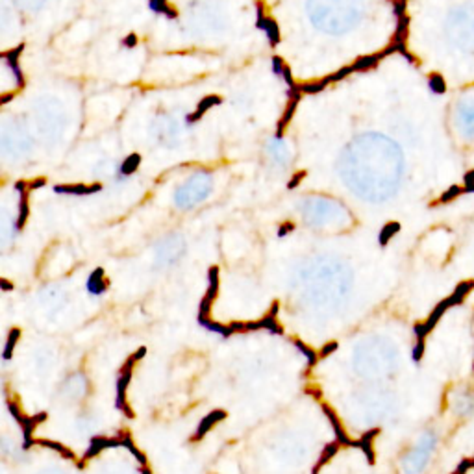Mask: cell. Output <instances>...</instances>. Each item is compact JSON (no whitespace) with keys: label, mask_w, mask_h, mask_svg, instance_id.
Segmentation results:
<instances>
[{"label":"cell","mask_w":474,"mask_h":474,"mask_svg":"<svg viewBox=\"0 0 474 474\" xmlns=\"http://www.w3.org/2000/svg\"><path fill=\"white\" fill-rule=\"evenodd\" d=\"M474 289V282L472 280H467V282H461L459 286L454 289V293L450 295L448 298H444V300H441L435 308H433V311L430 313V317L426 319L424 322H420V324H415V341H426V335L430 334L433 328H435V324H437L439 321H441V317L446 313V310L448 308H452V306H457L461 304L463 300L468 297V293Z\"/></svg>","instance_id":"obj_1"},{"label":"cell","mask_w":474,"mask_h":474,"mask_svg":"<svg viewBox=\"0 0 474 474\" xmlns=\"http://www.w3.org/2000/svg\"><path fill=\"white\" fill-rule=\"evenodd\" d=\"M145 356H146V348L141 347L137 352L132 354V356L126 359V363H124V367H122L121 372H119V376H117L115 406H117V409H121L122 413L126 415L128 419H134V411L130 409V406H128V402H126V389H128V385H130V380H132V372H134L135 363L141 361Z\"/></svg>","instance_id":"obj_2"},{"label":"cell","mask_w":474,"mask_h":474,"mask_svg":"<svg viewBox=\"0 0 474 474\" xmlns=\"http://www.w3.org/2000/svg\"><path fill=\"white\" fill-rule=\"evenodd\" d=\"M47 417H49L47 413H37V415H32V417H25V420L19 424L21 430H23V448L25 450H28L32 444H34V430H36L41 422H45Z\"/></svg>","instance_id":"obj_3"},{"label":"cell","mask_w":474,"mask_h":474,"mask_svg":"<svg viewBox=\"0 0 474 474\" xmlns=\"http://www.w3.org/2000/svg\"><path fill=\"white\" fill-rule=\"evenodd\" d=\"M378 433H380V430L374 428V430L365 432L358 441H354V448L361 450V452L365 454V457H367V461L371 463V465H374V461H376V454H374V439H376Z\"/></svg>","instance_id":"obj_4"},{"label":"cell","mask_w":474,"mask_h":474,"mask_svg":"<svg viewBox=\"0 0 474 474\" xmlns=\"http://www.w3.org/2000/svg\"><path fill=\"white\" fill-rule=\"evenodd\" d=\"M322 413L326 415V419L330 420V424H332V428H334V433H335V437H337V441H339L343 446H354V441L347 435L345 428H343L339 422V417L335 415V411L328 406V404H322Z\"/></svg>","instance_id":"obj_5"},{"label":"cell","mask_w":474,"mask_h":474,"mask_svg":"<svg viewBox=\"0 0 474 474\" xmlns=\"http://www.w3.org/2000/svg\"><path fill=\"white\" fill-rule=\"evenodd\" d=\"M102 191L100 183H91V185H84V183H65V185H54V193L60 195H93Z\"/></svg>","instance_id":"obj_6"},{"label":"cell","mask_w":474,"mask_h":474,"mask_svg":"<svg viewBox=\"0 0 474 474\" xmlns=\"http://www.w3.org/2000/svg\"><path fill=\"white\" fill-rule=\"evenodd\" d=\"M104 274H106L104 269L97 267L89 274V278H87V291L91 293V295H95V297H100V295H104V293L108 291V280H106Z\"/></svg>","instance_id":"obj_7"},{"label":"cell","mask_w":474,"mask_h":474,"mask_svg":"<svg viewBox=\"0 0 474 474\" xmlns=\"http://www.w3.org/2000/svg\"><path fill=\"white\" fill-rule=\"evenodd\" d=\"M226 419V411H222V409H215V411H211L209 415H206L204 419L200 420V424H198V428H196L195 432V441H200L204 435H206L209 430H211L213 426L217 424V422H220V420Z\"/></svg>","instance_id":"obj_8"},{"label":"cell","mask_w":474,"mask_h":474,"mask_svg":"<svg viewBox=\"0 0 474 474\" xmlns=\"http://www.w3.org/2000/svg\"><path fill=\"white\" fill-rule=\"evenodd\" d=\"M220 102H222V98H220L219 95H207V97H204L200 102H198V108H196L195 113H189V115L185 117V122H187V124H193V122L200 121V117L204 115L209 108L219 106Z\"/></svg>","instance_id":"obj_9"},{"label":"cell","mask_w":474,"mask_h":474,"mask_svg":"<svg viewBox=\"0 0 474 474\" xmlns=\"http://www.w3.org/2000/svg\"><path fill=\"white\" fill-rule=\"evenodd\" d=\"M278 311H280V304L278 302H273V306H271V310L267 311V315L263 317V319H260V324H262V330H269V332H273V334L280 335L284 334V328L278 324Z\"/></svg>","instance_id":"obj_10"},{"label":"cell","mask_w":474,"mask_h":474,"mask_svg":"<svg viewBox=\"0 0 474 474\" xmlns=\"http://www.w3.org/2000/svg\"><path fill=\"white\" fill-rule=\"evenodd\" d=\"M104 448H111V437H100V435L93 437L89 446H87V450H85L84 457H82V461H87V459L95 457L98 452H102Z\"/></svg>","instance_id":"obj_11"},{"label":"cell","mask_w":474,"mask_h":474,"mask_svg":"<svg viewBox=\"0 0 474 474\" xmlns=\"http://www.w3.org/2000/svg\"><path fill=\"white\" fill-rule=\"evenodd\" d=\"M300 98H291L289 100V104H287L286 111H284V115H282V119L278 121V124H276V139H282V135H284V130H286V126L289 124V121H291L293 113H295V110H297V104Z\"/></svg>","instance_id":"obj_12"},{"label":"cell","mask_w":474,"mask_h":474,"mask_svg":"<svg viewBox=\"0 0 474 474\" xmlns=\"http://www.w3.org/2000/svg\"><path fill=\"white\" fill-rule=\"evenodd\" d=\"M37 444H41V446H45V448L54 450L56 454H60L61 457H65V459H69V461H76L74 452H71V450H69L65 444L56 443V441H50V439H39V441H37Z\"/></svg>","instance_id":"obj_13"},{"label":"cell","mask_w":474,"mask_h":474,"mask_svg":"<svg viewBox=\"0 0 474 474\" xmlns=\"http://www.w3.org/2000/svg\"><path fill=\"white\" fill-rule=\"evenodd\" d=\"M28 193H21V200H19V215H17V230H23L26 224V220L30 217V204H28Z\"/></svg>","instance_id":"obj_14"},{"label":"cell","mask_w":474,"mask_h":474,"mask_svg":"<svg viewBox=\"0 0 474 474\" xmlns=\"http://www.w3.org/2000/svg\"><path fill=\"white\" fill-rule=\"evenodd\" d=\"M217 295H219V267H209V271H207V291H206V297L211 298V300H215L217 298Z\"/></svg>","instance_id":"obj_15"},{"label":"cell","mask_w":474,"mask_h":474,"mask_svg":"<svg viewBox=\"0 0 474 474\" xmlns=\"http://www.w3.org/2000/svg\"><path fill=\"white\" fill-rule=\"evenodd\" d=\"M382 58H385V56H383V52H378V54H371V56H363V58H359V60H356L352 63L354 73H356V71H369V69H372L374 65H378V61L382 60Z\"/></svg>","instance_id":"obj_16"},{"label":"cell","mask_w":474,"mask_h":474,"mask_svg":"<svg viewBox=\"0 0 474 474\" xmlns=\"http://www.w3.org/2000/svg\"><path fill=\"white\" fill-rule=\"evenodd\" d=\"M339 446H341V443H339V441H335V443H330V444H326V446L322 448L321 457H319V461H317L315 468H313V474H319V470H321L322 465H324V463H328L330 459H332V457L337 454Z\"/></svg>","instance_id":"obj_17"},{"label":"cell","mask_w":474,"mask_h":474,"mask_svg":"<svg viewBox=\"0 0 474 474\" xmlns=\"http://www.w3.org/2000/svg\"><path fill=\"white\" fill-rule=\"evenodd\" d=\"M398 231H400V224H398V222H387V224L380 230V233H378V243H380V247H387L389 241Z\"/></svg>","instance_id":"obj_18"},{"label":"cell","mask_w":474,"mask_h":474,"mask_svg":"<svg viewBox=\"0 0 474 474\" xmlns=\"http://www.w3.org/2000/svg\"><path fill=\"white\" fill-rule=\"evenodd\" d=\"M122 446H124V448L130 450V454L134 456V459H135V461H137V463H139V465H143V467H146V463H148V459H146L145 454H143V452H141V450L137 448V446H135V443H134V441H132V437H130L128 433H122Z\"/></svg>","instance_id":"obj_19"},{"label":"cell","mask_w":474,"mask_h":474,"mask_svg":"<svg viewBox=\"0 0 474 474\" xmlns=\"http://www.w3.org/2000/svg\"><path fill=\"white\" fill-rule=\"evenodd\" d=\"M263 32H265V36H267L269 43L273 45V47H276L280 43V28H278V23L274 21L273 17H267V21H265V25H263L262 28Z\"/></svg>","instance_id":"obj_20"},{"label":"cell","mask_w":474,"mask_h":474,"mask_svg":"<svg viewBox=\"0 0 474 474\" xmlns=\"http://www.w3.org/2000/svg\"><path fill=\"white\" fill-rule=\"evenodd\" d=\"M139 165H141V156L139 154H130L124 161H122V165H121V176H130V174H134L135 170L139 169Z\"/></svg>","instance_id":"obj_21"},{"label":"cell","mask_w":474,"mask_h":474,"mask_svg":"<svg viewBox=\"0 0 474 474\" xmlns=\"http://www.w3.org/2000/svg\"><path fill=\"white\" fill-rule=\"evenodd\" d=\"M19 337H21V330L19 328H13L10 334H8V339H6V347H4V354H2V358L6 359V361H10L13 356V350H15V345H17Z\"/></svg>","instance_id":"obj_22"},{"label":"cell","mask_w":474,"mask_h":474,"mask_svg":"<svg viewBox=\"0 0 474 474\" xmlns=\"http://www.w3.org/2000/svg\"><path fill=\"white\" fill-rule=\"evenodd\" d=\"M293 343H295V347L298 348V352L306 356V359H308V367H315L317 361H319V354H317L313 348L308 347V345H304L300 339H295Z\"/></svg>","instance_id":"obj_23"},{"label":"cell","mask_w":474,"mask_h":474,"mask_svg":"<svg viewBox=\"0 0 474 474\" xmlns=\"http://www.w3.org/2000/svg\"><path fill=\"white\" fill-rule=\"evenodd\" d=\"M211 298H207L206 295H204V298L200 300V306H198V322H200V326H204L206 322H209L211 319H209V311H211Z\"/></svg>","instance_id":"obj_24"},{"label":"cell","mask_w":474,"mask_h":474,"mask_svg":"<svg viewBox=\"0 0 474 474\" xmlns=\"http://www.w3.org/2000/svg\"><path fill=\"white\" fill-rule=\"evenodd\" d=\"M204 328H206L207 332H211V334L222 335V337H230V335H231L230 326H228V324H220V322H215V321L206 322V324H204Z\"/></svg>","instance_id":"obj_25"},{"label":"cell","mask_w":474,"mask_h":474,"mask_svg":"<svg viewBox=\"0 0 474 474\" xmlns=\"http://www.w3.org/2000/svg\"><path fill=\"white\" fill-rule=\"evenodd\" d=\"M461 193H465V189L459 187V185H452V187H448L443 193V195L439 196L437 204H448V202H452L454 198H457V196L461 195Z\"/></svg>","instance_id":"obj_26"},{"label":"cell","mask_w":474,"mask_h":474,"mask_svg":"<svg viewBox=\"0 0 474 474\" xmlns=\"http://www.w3.org/2000/svg\"><path fill=\"white\" fill-rule=\"evenodd\" d=\"M326 85H328V82H326V78L319 80V82H310V84H302L300 85V89H302V93H308V95H315V93H321L322 89H326Z\"/></svg>","instance_id":"obj_27"},{"label":"cell","mask_w":474,"mask_h":474,"mask_svg":"<svg viewBox=\"0 0 474 474\" xmlns=\"http://www.w3.org/2000/svg\"><path fill=\"white\" fill-rule=\"evenodd\" d=\"M428 85H430V89H432L433 93H437V95H441V93L446 91V84H444V80L441 74H430V78H428Z\"/></svg>","instance_id":"obj_28"},{"label":"cell","mask_w":474,"mask_h":474,"mask_svg":"<svg viewBox=\"0 0 474 474\" xmlns=\"http://www.w3.org/2000/svg\"><path fill=\"white\" fill-rule=\"evenodd\" d=\"M352 73H354V67L352 65H348V67H343V69H339V71H335L334 74L326 76V82H328V84H332V82H339V80L347 78L348 74H352Z\"/></svg>","instance_id":"obj_29"},{"label":"cell","mask_w":474,"mask_h":474,"mask_svg":"<svg viewBox=\"0 0 474 474\" xmlns=\"http://www.w3.org/2000/svg\"><path fill=\"white\" fill-rule=\"evenodd\" d=\"M256 13H258V19H256V26L262 30L263 25H265V21H267V13H265V4H263L262 0H258L256 2Z\"/></svg>","instance_id":"obj_30"},{"label":"cell","mask_w":474,"mask_h":474,"mask_svg":"<svg viewBox=\"0 0 474 474\" xmlns=\"http://www.w3.org/2000/svg\"><path fill=\"white\" fill-rule=\"evenodd\" d=\"M8 409H10V413H12V417L15 419V422H17V424H21V422L25 420L26 415L21 413V407H19L17 404H15V402L8 400Z\"/></svg>","instance_id":"obj_31"},{"label":"cell","mask_w":474,"mask_h":474,"mask_svg":"<svg viewBox=\"0 0 474 474\" xmlns=\"http://www.w3.org/2000/svg\"><path fill=\"white\" fill-rule=\"evenodd\" d=\"M25 50V43H21V45H17L15 49H10V50H6V52H2V58L4 60H19V56H21V52Z\"/></svg>","instance_id":"obj_32"},{"label":"cell","mask_w":474,"mask_h":474,"mask_svg":"<svg viewBox=\"0 0 474 474\" xmlns=\"http://www.w3.org/2000/svg\"><path fill=\"white\" fill-rule=\"evenodd\" d=\"M472 467H474V456L467 457V459H463V461L456 467V470H454V472H450V474H465L467 470H470Z\"/></svg>","instance_id":"obj_33"},{"label":"cell","mask_w":474,"mask_h":474,"mask_svg":"<svg viewBox=\"0 0 474 474\" xmlns=\"http://www.w3.org/2000/svg\"><path fill=\"white\" fill-rule=\"evenodd\" d=\"M337 347H339V345H337L335 341H330V343H326V345H324V347L321 348V352H319V358H321V359H322V358H328L330 354H334L335 350H337Z\"/></svg>","instance_id":"obj_34"},{"label":"cell","mask_w":474,"mask_h":474,"mask_svg":"<svg viewBox=\"0 0 474 474\" xmlns=\"http://www.w3.org/2000/svg\"><path fill=\"white\" fill-rule=\"evenodd\" d=\"M167 6H169L167 0H148V8H150L154 13H163V10Z\"/></svg>","instance_id":"obj_35"},{"label":"cell","mask_w":474,"mask_h":474,"mask_svg":"<svg viewBox=\"0 0 474 474\" xmlns=\"http://www.w3.org/2000/svg\"><path fill=\"white\" fill-rule=\"evenodd\" d=\"M406 4L407 0H393V13L396 15V19L406 15Z\"/></svg>","instance_id":"obj_36"},{"label":"cell","mask_w":474,"mask_h":474,"mask_svg":"<svg viewBox=\"0 0 474 474\" xmlns=\"http://www.w3.org/2000/svg\"><path fill=\"white\" fill-rule=\"evenodd\" d=\"M304 176H306V170H298L297 174H293L291 180L287 182V189H295V187H298V185H300V182L304 180Z\"/></svg>","instance_id":"obj_37"},{"label":"cell","mask_w":474,"mask_h":474,"mask_svg":"<svg viewBox=\"0 0 474 474\" xmlns=\"http://www.w3.org/2000/svg\"><path fill=\"white\" fill-rule=\"evenodd\" d=\"M284 67H286V63H284V60L280 58V56H274L273 58V71L276 76H280L282 78V73H284Z\"/></svg>","instance_id":"obj_38"},{"label":"cell","mask_w":474,"mask_h":474,"mask_svg":"<svg viewBox=\"0 0 474 474\" xmlns=\"http://www.w3.org/2000/svg\"><path fill=\"white\" fill-rule=\"evenodd\" d=\"M122 45H124L126 49H134L135 45H137V36H135V34H128V36L122 39Z\"/></svg>","instance_id":"obj_39"},{"label":"cell","mask_w":474,"mask_h":474,"mask_svg":"<svg viewBox=\"0 0 474 474\" xmlns=\"http://www.w3.org/2000/svg\"><path fill=\"white\" fill-rule=\"evenodd\" d=\"M282 80H284V82H286V84L289 85V87H293V85H295V80H293L291 69L287 67V65L284 67V73H282Z\"/></svg>","instance_id":"obj_40"},{"label":"cell","mask_w":474,"mask_h":474,"mask_svg":"<svg viewBox=\"0 0 474 474\" xmlns=\"http://www.w3.org/2000/svg\"><path fill=\"white\" fill-rule=\"evenodd\" d=\"M293 228H295V224H293V222H286V224H282V226L278 228V237L287 235L289 231H293Z\"/></svg>","instance_id":"obj_41"},{"label":"cell","mask_w":474,"mask_h":474,"mask_svg":"<svg viewBox=\"0 0 474 474\" xmlns=\"http://www.w3.org/2000/svg\"><path fill=\"white\" fill-rule=\"evenodd\" d=\"M28 185H30V191L39 189V187H43V185H47V178H36V180L28 182Z\"/></svg>","instance_id":"obj_42"},{"label":"cell","mask_w":474,"mask_h":474,"mask_svg":"<svg viewBox=\"0 0 474 474\" xmlns=\"http://www.w3.org/2000/svg\"><path fill=\"white\" fill-rule=\"evenodd\" d=\"M15 191H17L19 195H21V193H26V191H30V185H28V182L19 180V182H15Z\"/></svg>","instance_id":"obj_43"},{"label":"cell","mask_w":474,"mask_h":474,"mask_svg":"<svg viewBox=\"0 0 474 474\" xmlns=\"http://www.w3.org/2000/svg\"><path fill=\"white\" fill-rule=\"evenodd\" d=\"M163 15H165L167 19H176V17H178V10H176L174 6H167V8L163 10Z\"/></svg>","instance_id":"obj_44"},{"label":"cell","mask_w":474,"mask_h":474,"mask_svg":"<svg viewBox=\"0 0 474 474\" xmlns=\"http://www.w3.org/2000/svg\"><path fill=\"white\" fill-rule=\"evenodd\" d=\"M463 182H465V187H467V185H472L474 183V170H468L467 174L463 176Z\"/></svg>","instance_id":"obj_45"},{"label":"cell","mask_w":474,"mask_h":474,"mask_svg":"<svg viewBox=\"0 0 474 474\" xmlns=\"http://www.w3.org/2000/svg\"><path fill=\"white\" fill-rule=\"evenodd\" d=\"M12 98H15V91H12V93H4L2 97H0V104H8Z\"/></svg>","instance_id":"obj_46"},{"label":"cell","mask_w":474,"mask_h":474,"mask_svg":"<svg viewBox=\"0 0 474 474\" xmlns=\"http://www.w3.org/2000/svg\"><path fill=\"white\" fill-rule=\"evenodd\" d=\"M0 286H2V289H4V291H12V289H13V284L10 282V280H6V278L0 280Z\"/></svg>","instance_id":"obj_47"},{"label":"cell","mask_w":474,"mask_h":474,"mask_svg":"<svg viewBox=\"0 0 474 474\" xmlns=\"http://www.w3.org/2000/svg\"><path fill=\"white\" fill-rule=\"evenodd\" d=\"M400 54L404 56V58H406V60L409 61V63H417V60H415V56L411 54V52H407V49H406V50H402Z\"/></svg>","instance_id":"obj_48"},{"label":"cell","mask_w":474,"mask_h":474,"mask_svg":"<svg viewBox=\"0 0 474 474\" xmlns=\"http://www.w3.org/2000/svg\"><path fill=\"white\" fill-rule=\"evenodd\" d=\"M463 189H465V193H474V183L472 185H467V187L463 185Z\"/></svg>","instance_id":"obj_49"},{"label":"cell","mask_w":474,"mask_h":474,"mask_svg":"<svg viewBox=\"0 0 474 474\" xmlns=\"http://www.w3.org/2000/svg\"><path fill=\"white\" fill-rule=\"evenodd\" d=\"M141 474H152V472H150L146 467H141Z\"/></svg>","instance_id":"obj_50"},{"label":"cell","mask_w":474,"mask_h":474,"mask_svg":"<svg viewBox=\"0 0 474 474\" xmlns=\"http://www.w3.org/2000/svg\"><path fill=\"white\" fill-rule=\"evenodd\" d=\"M311 474H313V472H311Z\"/></svg>","instance_id":"obj_51"}]
</instances>
